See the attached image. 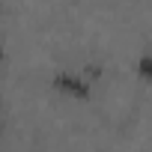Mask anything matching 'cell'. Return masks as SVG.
<instances>
[{
    "instance_id": "obj_1",
    "label": "cell",
    "mask_w": 152,
    "mask_h": 152,
    "mask_svg": "<svg viewBox=\"0 0 152 152\" xmlns=\"http://www.w3.org/2000/svg\"><path fill=\"white\" fill-rule=\"evenodd\" d=\"M54 87H57L60 93L75 96V99H87V96H90V81L81 78V75H72V72H60V75H54Z\"/></svg>"
},
{
    "instance_id": "obj_4",
    "label": "cell",
    "mask_w": 152,
    "mask_h": 152,
    "mask_svg": "<svg viewBox=\"0 0 152 152\" xmlns=\"http://www.w3.org/2000/svg\"><path fill=\"white\" fill-rule=\"evenodd\" d=\"M0 113H3V110H0Z\"/></svg>"
},
{
    "instance_id": "obj_3",
    "label": "cell",
    "mask_w": 152,
    "mask_h": 152,
    "mask_svg": "<svg viewBox=\"0 0 152 152\" xmlns=\"http://www.w3.org/2000/svg\"><path fill=\"white\" fill-rule=\"evenodd\" d=\"M0 57H3V51H0Z\"/></svg>"
},
{
    "instance_id": "obj_2",
    "label": "cell",
    "mask_w": 152,
    "mask_h": 152,
    "mask_svg": "<svg viewBox=\"0 0 152 152\" xmlns=\"http://www.w3.org/2000/svg\"><path fill=\"white\" fill-rule=\"evenodd\" d=\"M137 72H140V78L152 81V54H146V57L137 60Z\"/></svg>"
}]
</instances>
